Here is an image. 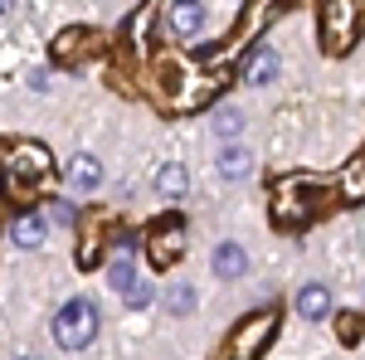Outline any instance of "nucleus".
Returning <instances> with one entry per match:
<instances>
[{
	"mask_svg": "<svg viewBox=\"0 0 365 360\" xmlns=\"http://www.w3.org/2000/svg\"><path fill=\"white\" fill-rule=\"evenodd\" d=\"M44 234H49V229H44V220H39V215H20V220H15V229H10V239H15L20 249H39V244H44Z\"/></svg>",
	"mask_w": 365,
	"mask_h": 360,
	"instance_id": "4468645a",
	"label": "nucleus"
},
{
	"mask_svg": "<svg viewBox=\"0 0 365 360\" xmlns=\"http://www.w3.org/2000/svg\"><path fill=\"white\" fill-rule=\"evenodd\" d=\"M361 331H365V322L356 317V312H346V317H336V336L346 341V346H356V341H361Z\"/></svg>",
	"mask_w": 365,
	"mask_h": 360,
	"instance_id": "412c9836",
	"label": "nucleus"
},
{
	"mask_svg": "<svg viewBox=\"0 0 365 360\" xmlns=\"http://www.w3.org/2000/svg\"><path fill=\"white\" fill-rule=\"evenodd\" d=\"M83 39H88V29H63V34L54 39V58H58V63H68V58H73V49H78Z\"/></svg>",
	"mask_w": 365,
	"mask_h": 360,
	"instance_id": "a211bd4d",
	"label": "nucleus"
},
{
	"mask_svg": "<svg viewBox=\"0 0 365 360\" xmlns=\"http://www.w3.org/2000/svg\"><path fill=\"white\" fill-rule=\"evenodd\" d=\"M336 195L346 200V205L365 200V156H351V161L341 166V175H336Z\"/></svg>",
	"mask_w": 365,
	"mask_h": 360,
	"instance_id": "9d476101",
	"label": "nucleus"
},
{
	"mask_svg": "<svg viewBox=\"0 0 365 360\" xmlns=\"http://www.w3.org/2000/svg\"><path fill=\"white\" fill-rule=\"evenodd\" d=\"M185 239H190L185 220H180V215H166V220L146 234V258H151L156 268H170V263L185 258Z\"/></svg>",
	"mask_w": 365,
	"mask_h": 360,
	"instance_id": "423d86ee",
	"label": "nucleus"
},
{
	"mask_svg": "<svg viewBox=\"0 0 365 360\" xmlns=\"http://www.w3.org/2000/svg\"><path fill=\"white\" fill-rule=\"evenodd\" d=\"M49 180H54V156H49L39 141H15V146L5 151V190L15 195V200L39 195Z\"/></svg>",
	"mask_w": 365,
	"mask_h": 360,
	"instance_id": "f03ea898",
	"label": "nucleus"
},
{
	"mask_svg": "<svg viewBox=\"0 0 365 360\" xmlns=\"http://www.w3.org/2000/svg\"><path fill=\"white\" fill-rule=\"evenodd\" d=\"M156 190L166 195V200H180V195L190 190V175H185V166H161V175H156Z\"/></svg>",
	"mask_w": 365,
	"mask_h": 360,
	"instance_id": "2eb2a0df",
	"label": "nucleus"
},
{
	"mask_svg": "<svg viewBox=\"0 0 365 360\" xmlns=\"http://www.w3.org/2000/svg\"><path fill=\"white\" fill-rule=\"evenodd\" d=\"M166 307L175 312V317H190V312H195V287H170Z\"/></svg>",
	"mask_w": 365,
	"mask_h": 360,
	"instance_id": "aec40b11",
	"label": "nucleus"
},
{
	"mask_svg": "<svg viewBox=\"0 0 365 360\" xmlns=\"http://www.w3.org/2000/svg\"><path fill=\"white\" fill-rule=\"evenodd\" d=\"M68 185H73V190H83V195H93L98 185H103V161H98V156H88V151H78V156L68 161Z\"/></svg>",
	"mask_w": 365,
	"mask_h": 360,
	"instance_id": "6e6552de",
	"label": "nucleus"
},
{
	"mask_svg": "<svg viewBox=\"0 0 365 360\" xmlns=\"http://www.w3.org/2000/svg\"><path fill=\"white\" fill-rule=\"evenodd\" d=\"M215 132H220V137H239V132H244V112L239 108L215 112Z\"/></svg>",
	"mask_w": 365,
	"mask_h": 360,
	"instance_id": "6ab92c4d",
	"label": "nucleus"
},
{
	"mask_svg": "<svg viewBox=\"0 0 365 360\" xmlns=\"http://www.w3.org/2000/svg\"><path fill=\"white\" fill-rule=\"evenodd\" d=\"M356 29H361L356 0H327L322 5V44H327V54H346L356 44Z\"/></svg>",
	"mask_w": 365,
	"mask_h": 360,
	"instance_id": "20e7f679",
	"label": "nucleus"
},
{
	"mask_svg": "<svg viewBox=\"0 0 365 360\" xmlns=\"http://www.w3.org/2000/svg\"><path fill=\"white\" fill-rule=\"evenodd\" d=\"M10 5H15V0H0V15H5V10H10Z\"/></svg>",
	"mask_w": 365,
	"mask_h": 360,
	"instance_id": "b1692460",
	"label": "nucleus"
},
{
	"mask_svg": "<svg viewBox=\"0 0 365 360\" xmlns=\"http://www.w3.org/2000/svg\"><path fill=\"white\" fill-rule=\"evenodd\" d=\"M327 195H331V185L322 175H287L273 190V220L287 224V229H302V224L317 220V210L327 205Z\"/></svg>",
	"mask_w": 365,
	"mask_h": 360,
	"instance_id": "f257e3e1",
	"label": "nucleus"
},
{
	"mask_svg": "<svg viewBox=\"0 0 365 360\" xmlns=\"http://www.w3.org/2000/svg\"><path fill=\"white\" fill-rule=\"evenodd\" d=\"M253 170V156H249V146H239V141H229L225 151H220V175L225 180H244Z\"/></svg>",
	"mask_w": 365,
	"mask_h": 360,
	"instance_id": "ddd939ff",
	"label": "nucleus"
},
{
	"mask_svg": "<svg viewBox=\"0 0 365 360\" xmlns=\"http://www.w3.org/2000/svg\"><path fill=\"white\" fill-rule=\"evenodd\" d=\"M127 302H132V307H146V302H151V287H141V282H137V287L127 292Z\"/></svg>",
	"mask_w": 365,
	"mask_h": 360,
	"instance_id": "5701e85b",
	"label": "nucleus"
},
{
	"mask_svg": "<svg viewBox=\"0 0 365 360\" xmlns=\"http://www.w3.org/2000/svg\"><path fill=\"white\" fill-rule=\"evenodd\" d=\"M108 282H113L117 292H132V287H137V268H132V249H127V253H117V263H113V273H108Z\"/></svg>",
	"mask_w": 365,
	"mask_h": 360,
	"instance_id": "f3484780",
	"label": "nucleus"
},
{
	"mask_svg": "<svg viewBox=\"0 0 365 360\" xmlns=\"http://www.w3.org/2000/svg\"><path fill=\"white\" fill-rule=\"evenodd\" d=\"M49 215H54L58 224H78V215H73V205H63V200H49Z\"/></svg>",
	"mask_w": 365,
	"mask_h": 360,
	"instance_id": "4be33fe9",
	"label": "nucleus"
},
{
	"mask_svg": "<svg viewBox=\"0 0 365 360\" xmlns=\"http://www.w3.org/2000/svg\"><path fill=\"white\" fill-rule=\"evenodd\" d=\"M273 78H278V54H258L249 63V73H244L249 88H263V83H273Z\"/></svg>",
	"mask_w": 365,
	"mask_h": 360,
	"instance_id": "dca6fc26",
	"label": "nucleus"
},
{
	"mask_svg": "<svg viewBox=\"0 0 365 360\" xmlns=\"http://www.w3.org/2000/svg\"><path fill=\"white\" fill-rule=\"evenodd\" d=\"M215 273L225 277V282L244 277V273H249V253L239 249V244H220V249H215Z\"/></svg>",
	"mask_w": 365,
	"mask_h": 360,
	"instance_id": "f8f14e48",
	"label": "nucleus"
},
{
	"mask_svg": "<svg viewBox=\"0 0 365 360\" xmlns=\"http://www.w3.org/2000/svg\"><path fill=\"white\" fill-rule=\"evenodd\" d=\"M15 360H39V356H15Z\"/></svg>",
	"mask_w": 365,
	"mask_h": 360,
	"instance_id": "393cba45",
	"label": "nucleus"
},
{
	"mask_svg": "<svg viewBox=\"0 0 365 360\" xmlns=\"http://www.w3.org/2000/svg\"><path fill=\"white\" fill-rule=\"evenodd\" d=\"M273 331H278V312H273V307H268V312H253V317H244V322L234 326V336H229V346H225L220 360H258L268 351Z\"/></svg>",
	"mask_w": 365,
	"mask_h": 360,
	"instance_id": "7ed1b4c3",
	"label": "nucleus"
},
{
	"mask_svg": "<svg viewBox=\"0 0 365 360\" xmlns=\"http://www.w3.org/2000/svg\"><path fill=\"white\" fill-rule=\"evenodd\" d=\"M282 5H287V0H249V15H244V29H239V34L229 39L225 49H234V44H244V39H253V34H258V29L268 25V20L278 15Z\"/></svg>",
	"mask_w": 365,
	"mask_h": 360,
	"instance_id": "0eeeda50",
	"label": "nucleus"
},
{
	"mask_svg": "<svg viewBox=\"0 0 365 360\" xmlns=\"http://www.w3.org/2000/svg\"><path fill=\"white\" fill-rule=\"evenodd\" d=\"M93 336H98V307H93V302H68V307H58V317H54V341L63 346V351H83Z\"/></svg>",
	"mask_w": 365,
	"mask_h": 360,
	"instance_id": "39448f33",
	"label": "nucleus"
},
{
	"mask_svg": "<svg viewBox=\"0 0 365 360\" xmlns=\"http://www.w3.org/2000/svg\"><path fill=\"white\" fill-rule=\"evenodd\" d=\"M170 34H180V39H190V34H195L200 25H205V5H200V0H175V5H170Z\"/></svg>",
	"mask_w": 365,
	"mask_h": 360,
	"instance_id": "1a4fd4ad",
	"label": "nucleus"
},
{
	"mask_svg": "<svg viewBox=\"0 0 365 360\" xmlns=\"http://www.w3.org/2000/svg\"><path fill=\"white\" fill-rule=\"evenodd\" d=\"M297 312H302L307 322H322V317H331V287H322V282H307V287L297 292Z\"/></svg>",
	"mask_w": 365,
	"mask_h": 360,
	"instance_id": "9b49d317",
	"label": "nucleus"
}]
</instances>
